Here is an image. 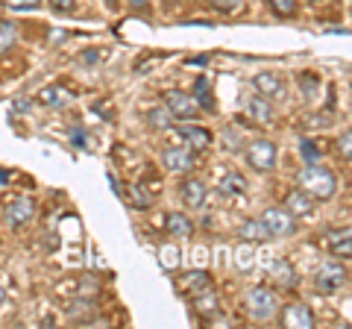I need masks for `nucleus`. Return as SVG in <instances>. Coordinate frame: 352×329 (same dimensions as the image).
Wrapping results in <instances>:
<instances>
[{
    "instance_id": "nucleus-1",
    "label": "nucleus",
    "mask_w": 352,
    "mask_h": 329,
    "mask_svg": "<svg viewBox=\"0 0 352 329\" xmlns=\"http://www.w3.org/2000/svg\"><path fill=\"white\" fill-rule=\"evenodd\" d=\"M300 185L302 191H308L314 200H332L335 191H338V177L323 164H308V168L300 173Z\"/></svg>"
},
{
    "instance_id": "nucleus-2",
    "label": "nucleus",
    "mask_w": 352,
    "mask_h": 329,
    "mask_svg": "<svg viewBox=\"0 0 352 329\" xmlns=\"http://www.w3.org/2000/svg\"><path fill=\"white\" fill-rule=\"evenodd\" d=\"M276 159H279V147L273 145L270 138H256V141H250V147H247V164H250L252 171L270 173L273 168H276Z\"/></svg>"
},
{
    "instance_id": "nucleus-3",
    "label": "nucleus",
    "mask_w": 352,
    "mask_h": 329,
    "mask_svg": "<svg viewBox=\"0 0 352 329\" xmlns=\"http://www.w3.org/2000/svg\"><path fill=\"white\" fill-rule=\"evenodd\" d=\"M164 106H168V112L173 115V120H197L203 112L200 100H197L194 94L188 92H164Z\"/></svg>"
},
{
    "instance_id": "nucleus-4",
    "label": "nucleus",
    "mask_w": 352,
    "mask_h": 329,
    "mask_svg": "<svg viewBox=\"0 0 352 329\" xmlns=\"http://www.w3.org/2000/svg\"><path fill=\"white\" fill-rule=\"evenodd\" d=\"M247 312L252 321H270L279 312V300L270 288H250L247 291Z\"/></svg>"
},
{
    "instance_id": "nucleus-5",
    "label": "nucleus",
    "mask_w": 352,
    "mask_h": 329,
    "mask_svg": "<svg viewBox=\"0 0 352 329\" xmlns=\"http://www.w3.org/2000/svg\"><path fill=\"white\" fill-rule=\"evenodd\" d=\"M270 235H294L296 233V217L285 209V206H270L264 209V215L258 217Z\"/></svg>"
},
{
    "instance_id": "nucleus-6",
    "label": "nucleus",
    "mask_w": 352,
    "mask_h": 329,
    "mask_svg": "<svg viewBox=\"0 0 352 329\" xmlns=\"http://www.w3.org/2000/svg\"><path fill=\"white\" fill-rule=\"evenodd\" d=\"M349 273L344 265H338V262H326V265L314 273V288L320 294H332V291H340L346 285Z\"/></svg>"
},
{
    "instance_id": "nucleus-7",
    "label": "nucleus",
    "mask_w": 352,
    "mask_h": 329,
    "mask_svg": "<svg viewBox=\"0 0 352 329\" xmlns=\"http://www.w3.org/2000/svg\"><path fill=\"white\" fill-rule=\"evenodd\" d=\"M162 164L170 173H191L197 168V156H194V150L176 145V147H168L162 153Z\"/></svg>"
},
{
    "instance_id": "nucleus-8",
    "label": "nucleus",
    "mask_w": 352,
    "mask_h": 329,
    "mask_svg": "<svg viewBox=\"0 0 352 329\" xmlns=\"http://www.w3.org/2000/svg\"><path fill=\"white\" fill-rule=\"evenodd\" d=\"M176 145L179 147H188V150H206L212 145V133L208 129H200V127H176Z\"/></svg>"
},
{
    "instance_id": "nucleus-9",
    "label": "nucleus",
    "mask_w": 352,
    "mask_h": 329,
    "mask_svg": "<svg viewBox=\"0 0 352 329\" xmlns=\"http://www.w3.org/2000/svg\"><path fill=\"white\" fill-rule=\"evenodd\" d=\"M252 85H256V92L261 97H267V100H282V97L288 94V85H285V80L279 74H270V71L258 74L256 80H252Z\"/></svg>"
},
{
    "instance_id": "nucleus-10",
    "label": "nucleus",
    "mask_w": 352,
    "mask_h": 329,
    "mask_svg": "<svg viewBox=\"0 0 352 329\" xmlns=\"http://www.w3.org/2000/svg\"><path fill=\"white\" fill-rule=\"evenodd\" d=\"M32 212H36V200H32V197H15V200L6 203L3 217H6L9 226H21V224L30 221Z\"/></svg>"
},
{
    "instance_id": "nucleus-11",
    "label": "nucleus",
    "mask_w": 352,
    "mask_h": 329,
    "mask_svg": "<svg viewBox=\"0 0 352 329\" xmlns=\"http://www.w3.org/2000/svg\"><path fill=\"white\" fill-rule=\"evenodd\" d=\"M282 326H296V329H308L314 326V312L305 303H288L282 309Z\"/></svg>"
},
{
    "instance_id": "nucleus-12",
    "label": "nucleus",
    "mask_w": 352,
    "mask_h": 329,
    "mask_svg": "<svg viewBox=\"0 0 352 329\" xmlns=\"http://www.w3.org/2000/svg\"><path fill=\"white\" fill-rule=\"evenodd\" d=\"M285 209H288L294 217H308L314 212V197L302 189H294V191H288V197H285Z\"/></svg>"
},
{
    "instance_id": "nucleus-13",
    "label": "nucleus",
    "mask_w": 352,
    "mask_h": 329,
    "mask_svg": "<svg viewBox=\"0 0 352 329\" xmlns=\"http://www.w3.org/2000/svg\"><path fill=\"white\" fill-rule=\"evenodd\" d=\"M179 194H182V203L188 206V209H203L208 189H206V182H200V180H185Z\"/></svg>"
},
{
    "instance_id": "nucleus-14",
    "label": "nucleus",
    "mask_w": 352,
    "mask_h": 329,
    "mask_svg": "<svg viewBox=\"0 0 352 329\" xmlns=\"http://www.w3.org/2000/svg\"><path fill=\"white\" fill-rule=\"evenodd\" d=\"M247 115H250V120H256V124H261V127L273 124V106H270L267 97H261V94L247 100Z\"/></svg>"
},
{
    "instance_id": "nucleus-15",
    "label": "nucleus",
    "mask_w": 352,
    "mask_h": 329,
    "mask_svg": "<svg viewBox=\"0 0 352 329\" xmlns=\"http://www.w3.org/2000/svg\"><path fill=\"white\" fill-rule=\"evenodd\" d=\"M164 229H168L173 238H191L194 235V224L188 221V215H182V212H170L164 217Z\"/></svg>"
},
{
    "instance_id": "nucleus-16",
    "label": "nucleus",
    "mask_w": 352,
    "mask_h": 329,
    "mask_svg": "<svg viewBox=\"0 0 352 329\" xmlns=\"http://www.w3.org/2000/svg\"><path fill=\"white\" fill-rule=\"evenodd\" d=\"M329 253L338 256V259H349L352 256V235H349V229H335V233H329Z\"/></svg>"
},
{
    "instance_id": "nucleus-17",
    "label": "nucleus",
    "mask_w": 352,
    "mask_h": 329,
    "mask_svg": "<svg viewBox=\"0 0 352 329\" xmlns=\"http://www.w3.org/2000/svg\"><path fill=\"white\" fill-rule=\"evenodd\" d=\"M208 285H212V282H208V273H185V277L179 279V291L182 294H191V297H197V294H203V291H208Z\"/></svg>"
},
{
    "instance_id": "nucleus-18",
    "label": "nucleus",
    "mask_w": 352,
    "mask_h": 329,
    "mask_svg": "<svg viewBox=\"0 0 352 329\" xmlns=\"http://www.w3.org/2000/svg\"><path fill=\"white\" fill-rule=\"evenodd\" d=\"M267 277H273L279 285H285V288H294V285H296V273H294V268H291L285 259L273 262V265L267 268Z\"/></svg>"
},
{
    "instance_id": "nucleus-19",
    "label": "nucleus",
    "mask_w": 352,
    "mask_h": 329,
    "mask_svg": "<svg viewBox=\"0 0 352 329\" xmlns=\"http://www.w3.org/2000/svg\"><path fill=\"white\" fill-rule=\"evenodd\" d=\"M15 45H18V27L12 21H0V56L9 53Z\"/></svg>"
},
{
    "instance_id": "nucleus-20",
    "label": "nucleus",
    "mask_w": 352,
    "mask_h": 329,
    "mask_svg": "<svg viewBox=\"0 0 352 329\" xmlns=\"http://www.w3.org/2000/svg\"><path fill=\"white\" fill-rule=\"evenodd\" d=\"M147 124L156 127V129H168V127L176 124V120H173V115L168 112V106H156V109H150V112H147Z\"/></svg>"
},
{
    "instance_id": "nucleus-21",
    "label": "nucleus",
    "mask_w": 352,
    "mask_h": 329,
    "mask_svg": "<svg viewBox=\"0 0 352 329\" xmlns=\"http://www.w3.org/2000/svg\"><path fill=\"white\" fill-rule=\"evenodd\" d=\"M220 191H223V194H244L247 182H244L241 173H226V177L220 180Z\"/></svg>"
},
{
    "instance_id": "nucleus-22",
    "label": "nucleus",
    "mask_w": 352,
    "mask_h": 329,
    "mask_svg": "<svg viewBox=\"0 0 352 329\" xmlns=\"http://www.w3.org/2000/svg\"><path fill=\"white\" fill-rule=\"evenodd\" d=\"M38 100L47 103V106H59V103H65V100H71V94L65 92L62 85H50V89H44V92L38 94Z\"/></svg>"
},
{
    "instance_id": "nucleus-23",
    "label": "nucleus",
    "mask_w": 352,
    "mask_h": 329,
    "mask_svg": "<svg viewBox=\"0 0 352 329\" xmlns=\"http://www.w3.org/2000/svg\"><path fill=\"white\" fill-rule=\"evenodd\" d=\"M241 235H244L247 241H267L270 238V233L264 229L261 221H247L244 226H241Z\"/></svg>"
},
{
    "instance_id": "nucleus-24",
    "label": "nucleus",
    "mask_w": 352,
    "mask_h": 329,
    "mask_svg": "<svg viewBox=\"0 0 352 329\" xmlns=\"http://www.w3.org/2000/svg\"><path fill=\"white\" fill-rule=\"evenodd\" d=\"M267 6L276 18H294L296 15V0H267Z\"/></svg>"
},
{
    "instance_id": "nucleus-25",
    "label": "nucleus",
    "mask_w": 352,
    "mask_h": 329,
    "mask_svg": "<svg viewBox=\"0 0 352 329\" xmlns=\"http://www.w3.org/2000/svg\"><path fill=\"white\" fill-rule=\"evenodd\" d=\"M252 262H256V253H252V247L244 244V247L235 250V265H238V270H250Z\"/></svg>"
},
{
    "instance_id": "nucleus-26",
    "label": "nucleus",
    "mask_w": 352,
    "mask_h": 329,
    "mask_svg": "<svg viewBox=\"0 0 352 329\" xmlns=\"http://www.w3.org/2000/svg\"><path fill=\"white\" fill-rule=\"evenodd\" d=\"M194 300H197V309H200L203 315H214V312H217V297H214L212 291H208L206 297H203V294H197Z\"/></svg>"
},
{
    "instance_id": "nucleus-27",
    "label": "nucleus",
    "mask_w": 352,
    "mask_h": 329,
    "mask_svg": "<svg viewBox=\"0 0 352 329\" xmlns=\"http://www.w3.org/2000/svg\"><path fill=\"white\" fill-rule=\"evenodd\" d=\"M162 265H164V268L179 265V250H173V247H162Z\"/></svg>"
},
{
    "instance_id": "nucleus-28",
    "label": "nucleus",
    "mask_w": 352,
    "mask_h": 329,
    "mask_svg": "<svg viewBox=\"0 0 352 329\" xmlns=\"http://www.w3.org/2000/svg\"><path fill=\"white\" fill-rule=\"evenodd\" d=\"M9 9H38L41 0H3Z\"/></svg>"
},
{
    "instance_id": "nucleus-29",
    "label": "nucleus",
    "mask_w": 352,
    "mask_h": 329,
    "mask_svg": "<svg viewBox=\"0 0 352 329\" xmlns=\"http://www.w3.org/2000/svg\"><path fill=\"white\" fill-rule=\"evenodd\" d=\"M50 6L56 9V12H74V9H76V0H50Z\"/></svg>"
},
{
    "instance_id": "nucleus-30",
    "label": "nucleus",
    "mask_w": 352,
    "mask_h": 329,
    "mask_svg": "<svg viewBox=\"0 0 352 329\" xmlns=\"http://www.w3.org/2000/svg\"><path fill=\"white\" fill-rule=\"evenodd\" d=\"M129 9H135V12H147L150 9V0H126Z\"/></svg>"
},
{
    "instance_id": "nucleus-31",
    "label": "nucleus",
    "mask_w": 352,
    "mask_h": 329,
    "mask_svg": "<svg viewBox=\"0 0 352 329\" xmlns=\"http://www.w3.org/2000/svg\"><path fill=\"white\" fill-rule=\"evenodd\" d=\"M349 133H344V136H340V150H344V159H349L352 156V150H349Z\"/></svg>"
},
{
    "instance_id": "nucleus-32",
    "label": "nucleus",
    "mask_w": 352,
    "mask_h": 329,
    "mask_svg": "<svg viewBox=\"0 0 352 329\" xmlns=\"http://www.w3.org/2000/svg\"><path fill=\"white\" fill-rule=\"evenodd\" d=\"M302 153H305V159H308V162H317V156H314V147H311V141H302Z\"/></svg>"
},
{
    "instance_id": "nucleus-33",
    "label": "nucleus",
    "mask_w": 352,
    "mask_h": 329,
    "mask_svg": "<svg viewBox=\"0 0 352 329\" xmlns=\"http://www.w3.org/2000/svg\"><path fill=\"white\" fill-rule=\"evenodd\" d=\"M6 303V285H3V279H0V306Z\"/></svg>"
},
{
    "instance_id": "nucleus-34",
    "label": "nucleus",
    "mask_w": 352,
    "mask_h": 329,
    "mask_svg": "<svg viewBox=\"0 0 352 329\" xmlns=\"http://www.w3.org/2000/svg\"><path fill=\"white\" fill-rule=\"evenodd\" d=\"M106 6H109V9H115V6H118V0H106Z\"/></svg>"
}]
</instances>
